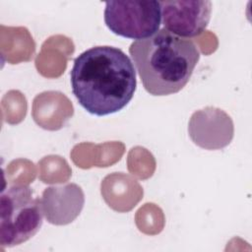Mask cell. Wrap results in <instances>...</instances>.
I'll return each instance as SVG.
<instances>
[{"label": "cell", "instance_id": "1", "mask_svg": "<svg viewBox=\"0 0 252 252\" xmlns=\"http://www.w3.org/2000/svg\"><path fill=\"white\" fill-rule=\"evenodd\" d=\"M70 82L79 103L91 114L104 116L120 111L133 98L136 71L119 48L94 46L74 61Z\"/></svg>", "mask_w": 252, "mask_h": 252}, {"label": "cell", "instance_id": "2", "mask_svg": "<svg viewBox=\"0 0 252 252\" xmlns=\"http://www.w3.org/2000/svg\"><path fill=\"white\" fill-rule=\"evenodd\" d=\"M129 53L145 90L153 95H168L189 82L200 59L196 44L165 29L133 41Z\"/></svg>", "mask_w": 252, "mask_h": 252}, {"label": "cell", "instance_id": "3", "mask_svg": "<svg viewBox=\"0 0 252 252\" xmlns=\"http://www.w3.org/2000/svg\"><path fill=\"white\" fill-rule=\"evenodd\" d=\"M0 244L20 245L40 229L43 222L41 199L25 184H13L2 189L0 200Z\"/></svg>", "mask_w": 252, "mask_h": 252}, {"label": "cell", "instance_id": "4", "mask_svg": "<svg viewBox=\"0 0 252 252\" xmlns=\"http://www.w3.org/2000/svg\"><path fill=\"white\" fill-rule=\"evenodd\" d=\"M104 23L115 34L144 39L155 34L161 24L159 1H108Z\"/></svg>", "mask_w": 252, "mask_h": 252}, {"label": "cell", "instance_id": "5", "mask_svg": "<svg viewBox=\"0 0 252 252\" xmlns=\"http://www.w3.org/2000/svg\"><path fill=\"white\" fill-rule=\"evenodd\" d=\"M161 21L164 29L183 37H195L207 28L212 11V2L208 0L159 1Z\"/></svg>", "mask_w": 252, "mask_h": 252}, {"label": "cell", "instance_id": "6", "mask_svg": "<svg viewBox=\"0 0 252 252\" xmlns=\"http://www.w3.org/2000/svg\"><path fill=\"white\" fill-rule=\"evenodd\" d=\"M188 133L198 147L205 150H220L229 145L233 138V121L222 109L207 106L192 114Z\"/></svg>", "mask_w": 252, "mask_h": 252}, {"label": "cell", "instance_id": "7", "mask_svg": "<svg viewBox=\"0 0 252 252\" xmlns=\"http://www.w3.org/2000/svg\"><path fill=\"white\" fill-rule=\"evenodd\" d=\"M85 204L82 188L75 183L47 187L42 192L41 207L46 220L55 225L72 222Z\"/></svg>", "mask_w": 252, "mask_h": 252}, {"label": "cell", "instance_id": "8", "mask_svg": "<svg viewBox=\"0 0 252 252\" xmlns=\"http://www.w3.org/2000/svg\"><path fill=\"white\" fill-rule=\"evenodd\" d=\"M101 194L103 195L105 202L112 209L117 200L119 203L125 204V199L132 209L135 206L125 196H131L140 201L143 196V189L131 176L122 172H114L103 179V182L101 183Z\"/></svg>", "mask_w": 252, "mask_h": 252}]
</instances>
